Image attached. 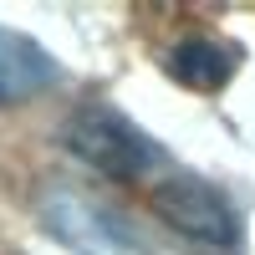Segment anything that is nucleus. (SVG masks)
Masks as SVG:
<instances>
[{
	"instance_id": "obj_1",
	"label": "nucleus",
	"mask_w": 255,
	"mask_h": 255,
	"mask_svg": "<svg viewBox=\"0 0 255 255\" xmlns=\"http://www.w3.org/2000/svg\"><path fill=\"white\" fill-rule=\"evenodd\" d=\"M67 148L82 163H92L102 179L133 184V189H153L168 168H174V158L163 153V143L148 138L113 102H87V108L67 123Z\"/></svg>"
},
{
	"instance_id": "obj_2",
	"label": "nucleus",
	"mask_w": 255,
	"mask_h": 255,
	"mask_svg": "<svg viewBox=\"0 0 255 255\" xmlns=\"http://www.w3.org/2000/svg\"><path fill=\"white\" fill-rule=\"evenodd\" d=\"M148 204H153V215L168 230H179V235L199 240V245H235L240 240V220H235V209L225 204V194L209 189L204 179L184 174L179 163L148 189Z\"/></svg>"
},
{
	"instance_id": "obj_3",
	"label": "nucleus",
	"mask_w": 255,
	"mask_h": 255,
	"mask_svg": "<svg viewBox=\"0 0 255 255\" xmlns=\"http://www.w3.org/2000/svg\"><path fill=\"white\" fill-rule=\"evenodd\" d=\"M41 215L56 230V240H67L82 255H143L133 230H128L108 204L77 194V189H51V194L41 199Z\"/></svg>"
},
{
	"instance_id": "obj_4",
	"label": "nucleus",
	"mask_w": 255,
	"mask_h": 255,
	"mask_svg": "<svg viewBox=\"0 0 255 255\" xmlns=\"http://www.w3.org/2000/svg\"><path fill=\"white\" fill-rule=\"evenodd\" d=\"M56 77H61V67H56L51 51H41L31 36L0 26V102H15V97H31V92H46Z\"/></svg>"
},
{
	"instance_id": "obj_5",
	"label": "nucleus",
	"mask_w": 255,
	"mask_h": 255,
	"mask_svg": "<svg viewBox=\"0 0 255 255\" xmlns=\"http://www.w3.org/2000/svg\"><path fill=\"white\" fill-rule=\"evenodd\" d=\"M240 67V51L220 36H184L174 51H168V77L184 82L194 92H220Z\"/></svg>"
}]
</instances>
